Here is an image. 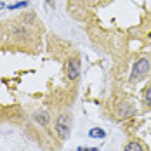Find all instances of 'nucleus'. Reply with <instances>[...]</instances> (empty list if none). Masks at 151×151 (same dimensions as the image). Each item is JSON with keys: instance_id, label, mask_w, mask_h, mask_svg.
I'll return each mask as SVG.
<instances>
[{"instance_id": "obj_6", "label": "nucleus", "mask_w": 151, "mask_h": 151, "mask_svg": "<svg viewBox=\"0 0 151 151\" xmlns=\"http://www.w3.org/2000/svg\"><path fill=\"white\" fill-rule=\"evenodd\" d=\"M26 5H28V0H23V2H17V4H11L9 9L14 11V9H21V7H26Z\"/></svg>"}, {"instance_id": "obj_7", "label": "nucleus", "mask_w": 151, "mask_h": 151, "mask_svg": "<svg viewBox=\"0 0 151 151\" xmlns=\"http://www.w3.org/2000/svg\"><path fill=\"white\" fill-rule=\"evenodd\" d=\"M144 103H146L148 106H151V87L144 92Z\"/></svg>"}, {"instance_id": "obj_3", "label": "nucleus", "mask_w": 151, "mask_h": 151, "mask_svg": "<svg viewBox=\"0 0 151 151\" xmlns=\"http://www.w3.org/2000/svg\"><path fill=\"white\" fill-rule=\"evenodd\" d=\"M66 75L68 80H76L80 75V59L78 58H71L66 63Z\"/></svg>"}, {"instance_id": "obj_5", "label": "nucleus", "mask_w": 151, "mask_h": 151, "mask_svg": "<svg viewBox=\"0 0 151 151\" xmlns=\"http://www.w3.org/2000/svg\"><path fill=\"white\" fill-rule=\"evenodd\" d=\"M89 136H91L92 139H104V137H106V132L103 130V129H91Z\"/></svg>"}, {"instance_id": "obj_4", "label": "nucleus", "mask_w": 151, "mask_h": 151, "mask_svg": "<svg viewBox=\"0 0 151 151\" xmlns=\"http://www.w3.org/2000/svg\"><path fill=\"white\" fill-rule=\"evenodd\" d=\"M123 151H144V148H142L141 142H137V141H130V142L125 146V150Z\"/></svg>"}, {"instance_id": "obj_9", "label": "nucleus", "mask_w": 151, "mask_h": 151, "mask_svg": "<svg viewBox=\"0 0 151 151\" xmlns=\"http://www.w3.org/2000/svg\"><path fill=\"white\" fill-rule=\"evenodd\" d=\"M78 151H99L97 148H80Z\"/></svg>"}, {"instance_id": "obj_8", "label": "nucleus", "mask_w": 151, "mask_h": 151, "mask_svg": "<svg viewBox=\"0 0 151 151\" xmlns=\"http://www.w3.org/2000/svg\"><path fill=\"white\" fill-rule=\"evenodd\" d=\"M35 118H37L38 122L42 120V123L47 125V115H45V113H37V115H35Z\"/></svg>"}, {"instance_id": "obj_2", "label": "nucleus", "mask_w": 151, "mask_h": 151, "mask_svg": "<svg viewBox=\"0 0 151 151\" xmlns=\"http://www.w3.org/2000/svg\"><path fill=\"white\" fill-rule=\"evenodd\" d=\"M70 123H71V120H70V116H66V115H59L58 120H56L54 129H56V134L59 136V139H63V141L70 139V134H71Z\"/></svg>"}, {"instance_id": "obj_1", "label": "nucleus", "mask_w": 151, "mask_h": 151, "mask_svg": "<svg viewBox=\"0 0 151 151\" xmlns=\"http://www.w3.org/2000/svg\"><path fill=\"white\" fill-rule=\"evenodd\" d=\"M151 70V64L150 61L146 59V58H141V59L137 61L136 64H134V68H132V75H130V82L134 83V82H139V80H142L144 76L150 73Z\"/></svg>"}]
</instances>
